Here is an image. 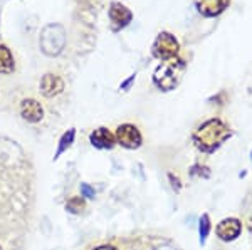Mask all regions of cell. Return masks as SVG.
I'll list each match as a JSON object with an SVG mask.
<instances>
[{"instance_id": "1", "label": "cell", "mask_w": 252, "mask_h": 250, "mask_svg": "<svg viewBox=\"0 0 252 250\" xmlns=\"http://www.w3.org/2000/svg\"><path fill=\"white\" fill-rule=\"evenodd\" d=\"M227 136H229V130L219 119H212L195 133V141H197L198 148L205 151H212Z\"/></svg>"}, {"instance_id": "2", "label": "cell", "mask_w": 252, "mask_h": 250, "mask_svg": "<svg viewBox=\"0 0 252 250\" xmlns=\"http://www.w3.org/2000/svg\"><path fill=\"white\" fill-rule=\"evenodd\" d=\"M182 69H184V66H182L180 62H177V60H168V62L161 64L157 69L155 83L160 87H163L165 91L173 89V87L177 86L178 79H180Z\"/></svg>"}, {"instance_id": "3", "label": "cell", "mask_w": 252, "mask_h": 250, "mask_svg": "<svg viewBox=\"0 0 252 250\" xmlns=\"http://www.w3.org/2000/svg\"><path fill=\"white\" fill-rule=\"evenodd\" d=\"M178 52V42L173 35L160 34V37L155 42V56L160 59H172Z\"/></svg>"}, {"instance_id": "4", "label": "cell", "mask_w": 252, "mask_h": 250, "mask_svg": "<svg viewBox=\"0 0 252 250\" xmlns=\"http://www.w3.org/2000/svg\"><path fill=\"white\" fill-rule=\"evenodd\" d=\"M116 139L126 148H138L141 143V135L133 124H123L116 130Z\"/></svg>"}, {"instance_id": "5", "label": "cell", "mask_w": 252, "mask_h": 250, "mask_svg": "<svg viewBox=\"0 0 252 250\" xmlns=\"http://www.w3.org/2000/svg\"><path fill=\"white\" fill-rule=\"evenodd\" d=\"M20 114L24 116V119L31 121V123H37L42 119L44 110L40 106V103H37L35 99H24L20 104Z\"/></svg>"}, {"instance_id": "6", "label": "cell", "mask_w": 252, "mask_h": 250, "mask_svg": "<svg viewBox=\"0 0 252 250\" xmlns=\"http://www.w3.org/2000/svg\"><path fill=\"white\" fill-rule=\"evenodd\" d=\"M239 233H241V222L235 219L222 220L217 227V235L220 237L222 240H234Z\"/></svg>"}, {"instance_id": "7", "label": "cell", "mask_w": 252, "mask_h": 250, "mask_svg": "<svg viewBox=\"0 0 252 250\" xmlns=\"http://www.w3.org/2000/svg\"><path fill=\"white\" fill-rule=\"evenodd\" d=\"M40 89H42L44 96L52 98V96L59 94V92L64 89V83H63V79L58 78V76L46 74L42 78V83H40Z\"/></svg>"}, {"instance_id": "8", "label": "cell", "mask_w": 252, "mask_h": 250, "mask_svg": "<svg viewBox=\"0 0 252 250\" xmlns=\"http://www.w3.org/2000/svg\"><path fill=\"white\" fill-rule=\"evenodd\" d=\"M198 10L204 15H217L229 5V0H197Z\"/></svg>"}, {"instance_id": "9", "label": "cell", "mask_w": 252, "mask_h": 250, "mask_svg": "<svg viewBox=\"0 0 252 250\" xmlns=\"http://www.w3.org/2000/svg\"><path fill=\"white\" fill-rule=\"evenodd\" d=\"M91 141L97 148H111L113 143H115V136L106 128H99V130H96L91 135Z\"/></svg>"}, {"instance_id": "10", "label": "cell", "mask_w": 252, "mask_h": 250, "mask_svg": "<svg viewBox=\"0 0 252 250\" xmlns=\"http://www.w3.org/2000/svg\"><path fill=\"white\" fill-rule=\"evenodd\" d=\"M109 17H111L113 22L116 26H126V24L131 20V12L126 9L125 5H120V3H115L109 10Z\"/></svg>"}, {"instance_id": "11", "label": "cell", "mask_w": 252, "mask_h": 250, "mask_svg": "<svg viewBox=\"0 0 252 250\" xmlns=\"http://www.w3.org/2000/svg\"><path fill=\"white\" fill-rule=\"evenodd\" d=\"M15 64H14V57H12L10 51L7 49L5 46H0V72L2 74H9V72L14 71Z\"/></svg>"}, {"instance_id": "12", "label": "cell", "mask_w": 252, "mask_h": 250, "mask_svg": "<svg viewBox=\"0 0 252 250\" xmlns=\"http://www.w3.org/2000/svg\"><path fill=\"white\" fill-rule=\"evenodd\" d=\"M67 208L71 212L78 213V212H81L84 208V201L81 200V198H71V200L67 201Z\"/></svg>"}, {"instance_id": "13", "label": "cell", "mask_w": 252, "mask_h": 250, "mask_svg": "<svg viewBox=\"0 0 252 250\" xmlns=\"http://www.w3.org/2000/svg\"><path fill=\"white\" fill-rule=\"evenodd\" d=\"M209 230H210L209 217L204 215V217L200 219V237H202V240H205V237L209 235Z\"/></svg>"}, {"instance_id": "14", "label": "cell", "mask_w": 252, "mask_h": 250, "mask_svg": "<svg viewBox=\"0 0 252 250\" xmlns=\"http://www.w3.org/2000/svg\"><path fill=\"white\" fill-rule=\"evenodd\" d=\"M83 190H84V193H86L88 196H93V192H91V188H89V187H83Z\"/></svg>"}, {"instance_id": "15", "label": "cell", "mask_w": 252, "mask_h": 250, "mask_svg": "<svg viewBox=\"0 0 252 250\" xmlns=\"http://www.w3.org/2000/svg\"><path fill=\"white\" fill-rule=\"evenodd\" d=\"M96 250H116L115 247H109V245H104V247H97Z\"/></svg>"}, {"instance_id": "16", "label": "cell", "mask_w": 252, "mask_h": 250, "mask_svg": "<svg viewBox=\"0 0 252 250\" xmlns=\"http://www.w3.org/2000/svg\"><path fill=\"white\" fill-rule=\"evenodd\" d=\"M251 228H252V222H251Z\"/></svg>"}]
</instances>
